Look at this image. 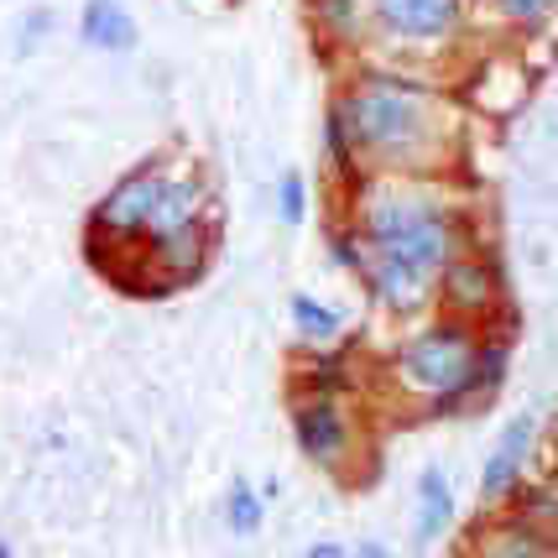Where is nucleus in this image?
I'll list each match as a JSON object with an SVG mask.
<instances>
[{"instance_id":"1","label":"nucleus","mask_w":558,"mask_h":558,"mask_svg":"<svg viewBox=\"0 0 558 558\" xmlns=\"http://www.w3.org/2000/svg\"><path fill=\"white\" fill-rule=\"evenodd\" d=\"M324 225L329 256L340 262L376 308L413 318L434 303V277L475 241V215L434 178L361 172Z\"/></svg>"},{"instance_id":"2","label":"nucleus","mask_w":558,"mask_h":558,"mask_svg":"<svg viewBox=\"0 0 558 558\" xmlns=\"http://www.w3.org/2000/svg\"><path fill=\"white\" fill-rule=\"evenodd\" d=\"M335 116L361 172L438 178L460 162L464 125L438 84L402 69L350 73L335 89Z\"/></svg>"},{"instance_id":"3","label":"nucleus","mask_w":558,"mask_h":558,"mask_svg":"<svg viewBox=\"0 0 558 558\" xmlns=\"http://www.w3.org/2000/svg\"><path fill=\"white\" fill-rule=\"evenodd\" d=\"M470 355H475V324L438 314L391 350V376L423 408V417H464L460 387L470 376Z\"/></svg>"},{"instance_id":"4","label":"nucleus","mask_w":558,"mask_h":558,"mask_svg":"<svg viewBox=\"0 0 558 558\" xmlns=\"http://www.w3.org/2000/svg\"><path fill=\"white\" fill-rule=\"evenodd\" d=\"M511 277H507V262L496 245H464L460 256H449L444 271L434 277V303L444 318H460V324H486L490 314L511 308Z\"/></svg>"},{"instance_id":"5","label":"nucleus","mask_w":558,"mask_h":558,"mask_svg":"<svg viewBox=\"0 0 558 558\" xmlns=\"http://www.w3.org/2000/svg\"><path fill=\"white\" fill-rule=\"evenodd\" d=\"M288 413H292L298 454L308 464H318L324 475L350 481V460H355V449H361V423L350 413V402H340V397H314V391H288Z\"/></svg>"},{"instance_id":"6","label":"nucleus","mask_w":558,"mask_h":558,"mask_svg":"<svg viewBox=\"0 0 558 558\" xmlns=\"http://www.w3.org/2000/svg\"><path fill=\"white\" fill-rule=\"evenodd\" d=\"M168 172H172V162L157 151V157L136 162L125 178H116V183L105 189V198L89 209V241L105 235L110 251H131V245L142 241L146 219H151V204H157V194H162Z\"/></svg>"},{"instance_id":"7","label":"nucleus","mask_w":558,"mask_h":558,"mask_svg":"<svg viewBox=\"0 0 558 558\" xmlns=\"http://www.w3.org/2000/svg\"><path fill=\"white\" fill-rule=\"evenodd\" d=\"M470 0H365V22L397 52H444L464 32Z\"/></svg>"},{"instance_id":"8","label":"nucleus","mask_w":558,"mask_h":558,"mask_svg":"<svg viewBox=\"0 0 558 558\" xmlns=\"http://www.w3.org/2000/svg\"><path fill=\"white\" fill-rule=\"evenodd\" d=\"M537 417L533 413H522V417H511L507 428H501V438L490 444V454L486 464H481V507L496 511L501 507V496H507L517 481H527V464H533L537 454Z\"/></svg>"},{"instance_id":"9","label":"nucleus","mask_w":558,"mask_h":558,"mask_svg":"<svg viewBox=\"0 0 558 558\" xmlns=\"http://www.w3.org/2000/svg\"><path fill=\"white\" fill-rule=\"evenodd\" d=\"M78 43L89 52L121 58V52L142 48V22L125 11L121 0H84V11H78Z\"/></svg>"},{"instance_id":"10","label":"nucleus","mask_w":558,"mask_h":558,"mask_svg":"<svg viewBox=\"0 0 558 558\" xmlns=\"http://www.w3.org/2000/svg\"><path fill=\"white\" fill-rule=\"evenodd\" d=\"M470 558H554V537L533 533L522 522H507L496 511L486 527L470 533Z\"/></svg>"},{"instance_id":"11","label":"nucleus","mask_w":558,"mask_h":558,"mask_svg":"<svg viewBox=\"0 0 558 558\" xmlns=\"http://www.w3.org/2000/svg\"><path fill=\"white\" fill-rule=\"evenodd\" d=\"M288 318H292V335H298L303 350H329V344L344 340V314L335 308V303L314 298V292H292Z\"/></svg>"},{"instance_id":"12","label":"nucleus","mask_w":558,"mask_h":558,"mask_svg":"<svg viewBox=\"0 0 558 558\" xmlns=\"http://www.w3.org/2000/svg\"><path fill=\"white\" fill-rule=\"evenodd\" d=\"M501 517L507 522H522V527H533V533L554 537V517H558V496L548 481H517V486L501 496Z\"/></svg>"},{"instance_id":"13","label":"nucleus","mask_w":558,"mask_h":558,"mask_svg":"<svg viewBox=\"0 0 558 558\" xmlns=\"http://www.w3.org/2000/svg\"><path fill=\"white\" fill-rule=\"evenodd\" d=\"M454 522V490H449V475L428 464L417 475V543H434L444 527Z\"/></svg>"},{"instance_id":"14","label":"nucleus","mask_w":558,"mask_h":558,"mask_svg":"<svg viewBox=\"0 0 558 558\" xmlns=\"http://www.w3.org/2000/svg\"><path fill=\"white\" fill-rule=\"evenodd\" d=\"M303 11L318 26V37H329V43H361L365 0H303Z\"/></svg>"},{"instance_id":"15","label":"nucleus","mask_w":558,"mask_h":558,"mask_svg":"<svg viewBox=\"0 0 558 558\" xmlns=\"http://www.w3.org/2000/svg\"><path fill=\"white\" fill-rule=\"evenodd\" d=\"M355 178H361V168H355L350 142H344V131H340V116H335V105H329V110H324V183H329V194H344Z\"/></svg>"},{"instance_id":"16","label":"nucleus","mask_w":558,"mask_h":558,"mask_svg":"<svg viewBox=\"0 0 558 558\" xmlns=\"http://www.w3.org/2000/svg\"><path fill=\"white\" fill-rule=\"evenodd\" d=\"M225 522H230L235 537H256L262 522H267V501H262V490L251 486L245 475H235L230 490H225Z\"/></svg>"},{"instance_id":"17","label":"nucleus","mask_w":558,"mask_h":558,"mask_svg":"<svg viewBox=\"0 0 558 558\" xmlns=\"http://www.w3.org/2000/svg\"><path fill=\"white\" fill-rule=\"evenodd\" d=\"M277 215H282V225H303L308 219V178L298 168L288 172H277Z\"/></svg>"},{"instance_id":"18","label":"nucleus","mask_w":558,"mask_h":558,"mask_svg":"<svg viewBox=\"0 0 558 558\" xmlns=\"http://www.w3.org/2000/svg\"><path fill=\"white\" fill-rule=\"evenodd\" d=\"M490 11L507 26H517V32H537V26L548 22L554 0H490Z\"/></svg>"},{"instance_id":"19","label":"nucleus","mask_w":558,"mask_h":558,"mask_svg":"<svg viewBox=\"0 0 558 558\" xmlns=\"http://www.w3.org/2000/svg\"><path fill=\"white\" fill-rule=\"evenodd\" d=\"M350 558H397V554H391V548L381 543V537H361V543H355V554H350Z\"/></svg>"},{"instance_id":"20","label":"nucleus","mask_w":558,"mask_h":558,"mask_svg":"<svg viewBox=\"0 0 558 558\" xmlns=\"http://www.w3.org/2000/svg\"><path fill=\"white\" fill-rule=\"evenodd\" d=\"M303 558H350V548H344V543H329V537H324V543H314V548H308Z\"/></svg>"},{"instance_id":"21","label":"nucleus","mask_w":558,"mask_h":558,"mask_svg":"<svg viewBox=\"0 0 558 558\" xmlns=\"http://www.w3.org/2000/svg\"><path fill=\"white\" fill-rule=\"evenodd\" d=\"M0 558H11V543H5V537H0Z\"/></svg>"}]
</instances>
